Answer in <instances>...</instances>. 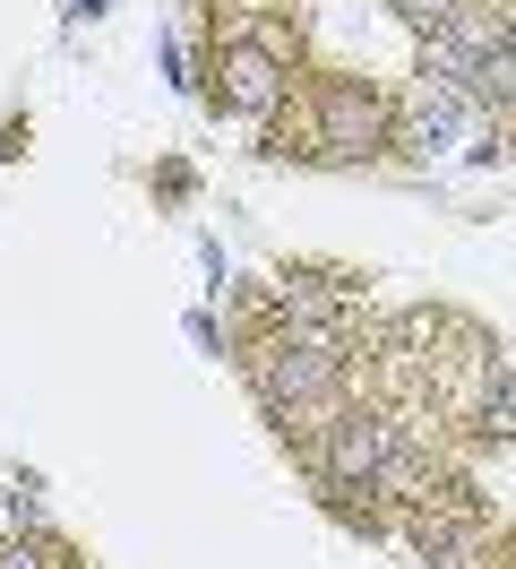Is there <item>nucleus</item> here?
Returning a JSON list of instances; mask_svg holds the SVG:
<instances>
[{"label": "nucleus", "mask_w": 516, "mask_h": 569, "mask_svg": "<svg viewBox=\"0 0 516 569\" xmlns=\"http://www.w3.org/2000/svg\"><path fill=\"white\" fill-rule=\"evenodd\" d=\"M259 389H267L275 415H293L302 397H327V389H336V355H327V346H275V355L259 362Z\"/></svg>", "instance_id": "obj_1"}, {"label": "nucleus", "mask_w": 516, "mask_h": 569, "mask_svg": "<svg viewBox=\"0 0 516 569\" xmlns=\"http://www.w3.org/2000/svg\"><path fill=\"white\" fill-rule=\"evenodd\" d=\"M482 431H490V440H516V371L490 380V397H482Z\"/></svg>", "instance_id": "obj_2"}, {"label": "nucleus", "mask_w": 516, "mask_h": 569, "mask_svg": "<svg viewBox=\"0 0 516 569\" xmlns=\"http://www.w3.org/2000/svg\"><path fill=\"white\" fill-rule=\"evenodd\" d=\"M0 569H43V561H34V552H18V543H9V552H0Z\"/></svg>", "instance_id": "obj_3"}]
</instances>
